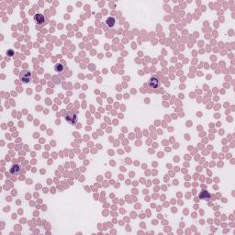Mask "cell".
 <instances>
[{"label": "cell", "instance_id": "cell-1", "mask_svg": "<svg viewBox=\"0 0 235 235\" xmlns=\"http://www.w3.org/2000/svg\"><path fill=\"white\" fill-rule=\"evenodd\" d=\"M65 120L69 123L70 125H75L78 121V115L77 111H68L65 115Z\"/></svg>", "mask_w": 235, "mask_h": 235}, {"label": "cell", "instance_id": "cell-2", "mask_svg": "<svg viewBox=\"0 0 235 235\" xmlns=\"http://www.w3.org/2000/svg\"><path fill=\"white\" fill-rule=\"evenodd\" d=\"M19 79L23 84H29L31 82V73L28 70H23L19 74Z\"/></svg>", "mask_w": 235, "mask_h": 235}, {"label": "cell", "instance_id": "cell-3", "mask_svg": "<svg viewBox=\"0 0 235 235\" xmlns=\"http://www.w3.org/2000/svg\"><path fill=\"white\" fill-rule=\"evenodd\" d=\"M33 20L35 21V23H36L37 25H40V26H43L44 24H45V21H46V19H45V17H44V16L42 15V14H37V15H35L34 17H33Z\"/></svg>", "mask_w": 235, "mask_h": 235}, {"label": "cell", "instance_id": "cell-4", "mask_svg": "<svg viewBox=\"0 0 235 235\" xmlns=\"http://www.w3.org/2000/svg\"><path fill=\"white\" fill-rule=\"evenodd\" d=\"M149 86L151 88H158L160 86V80L156 76H152L149 80Z\"/></svg>", "mask_w": 235, "mask_h": 235}, {"label": "cell", "instance_id": "cell-5", "mask_svg": "<svg viewBox=\"0 0 235 235\" xmlns=\"http://www.w3.org/2000/svg\"><path fill=\"white\" fill-rule=\"evenodd\" d=\"M10 174L11 175H19L20 172H21V166L19 165V164H13L12 166L10 167Z\"/></svg>", "mask_w": 235, "mask_h": 235}, {"label": "cell", "instance_id": "cell-6", "mask_svg": "<svg viewBox=\"0 0 235 235\" xmlns=\"http://www.w3.org/2000/svg\"><path fill=\"white\" fill-rule=\"evenodd\" d=\"M199 198L202 199V200L208 201V200H209V198H210V194L207 190H202L200 192V194H199Z\"/></svg>", "mask_w": 235, "mask_h": 235}, {"label": "cell", "instance_id": "cell-7", "mask_svg": "<svg viewBox=\"0 0 235 235\" xmlns=\"http://www.w3.org/2000/svg\"><path fill=\"white\" fill-rule=\"evenodd\" d=\"M115 22H116V20H115L114 17H108L107 20H106V24H107L108 27L112 28L115 25Z\"/></svg>", "mask_w": 235, "mask_h": 235}, {"label": "cell", "instance_id": "cell-8", "mask_svg": "<svg viewBox=\"0 0 235 235\" xmlns=\"http://www.w3.org/2000/svg\"><path fill=\"white\" fill-rule=\"evenodd\" d=\"M63 69H64V66L62 63H57L54 66V70H55L56 73H62L63 71Z\"/></svg>", "mask_w": 235, "mask_h": 235}, {"label": "cell", "instance_id": "cell-9", "mask_svg": "<svg viewBox=\"0 0 235 235\" xmlns=\"http://www.w3.org/2000/svg\"><path fill=\"white\" fill-rule=\"evenodd\" d=\"M6 54H7V56H8V57H13L15 55V51L12 49H9L6 51Z\"/></svg>", "mask_w": 235, "mask_h": 235}]
</instances>
